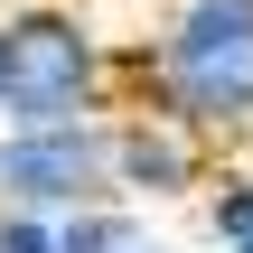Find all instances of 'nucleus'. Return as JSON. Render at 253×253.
I'll return each instance as SVG.
<instances>
[{"label":"nucleus","mask_w":253,"mask_h":253,"mask_svg":"<svg viewBox=\"0 0 253 253\" xmlns=\"http://www.w3.org/2000/svg\"><path fill=\"white\" fill-rule=\"evenodd\" d=\"M0 9H9V0H0Z\"/></svg>","instance_id":"nucleus-10"},{"label":"nucleus","mask_w":253,"mask_h":253,"mask_svg":"<svg viewBox=\"0 0 253 253\" xmlns=\"http://www.w3.org/2000/svg\"><path fill=\"white\" fill-rule=\"evenodd\" d=\"M103 150H113V197H131V207H178V197H197L207 188V131H188V122H169V113H150V103H122V113H103Z\"/></svg>","instance_id":"nucleus-4"},{"label":"nucleus","mask_w":253,"mask_h":253,"mask_svg":"<svg viewBox=\"0 0 253 253\" xmlns=\"http://www.w3.org/2000/svg\"><path fill=\"white\" fill-rule=\"evenodd\" d=\"M122 94L113 38L75 0H9L0 9V122H94Z\"/></svg>","instance_id":"nucleus-2"},{"label":"nucleus","mask_w":253,"mask_h":253,"mask_svg":"<svg viewBox=\"0 0 253 253\" xmlns=\"http://www.w3.org/2000/svg\"><path fill=\"white\" fill-rule=\"evenodd\" d=\"M113 253H188V244H169V235H150V207H141V225H131V235H122Z\"/></svg>","instance_id":"nucleus-8"},{"label":"nucleus","mask_w":253,"mask_h":253,"mask_svg":"<svg viewBox=\"0 0 253 253\" xmlns=\"http://www.w3.org/2000/svg\"><path fill=\"white\" fill-rule=\"evenodd\" d=\"M141 225V207L131 197H94V207H66L56 216V253H113L122 235Z\"/></svg>","instance_id":"nucleus-5"},{"label":"nucleus","mask_w":253,"mask_h":253,"mask_svg":"<svg viewBox=\"0 0 253 253\" xmlns=\"http://www.w3.org/2000/svg\"><path fill=\"white\" fill-rule=\"evenodd\" d=\"M0 253H56V216H38V207H0Z\"/></svg>","instance_id":"nucleus-7"},{"label":"nucleus","mask_w":253,"mask_h":253,"mask_svg":"<svg viewBox=\"0 0 253 253\" xmlns=\"http://www.w3.org/2000/svg\"><path fill=\"white\" fill-rule=\"evenodd\" d=\"M122 103H150L207 141L253 131V0H169L122 56Z\"/></svg>","instance_id":"nucleus-1"},{"label":"nucleus","mask_w":253,"mask_h":253,"mask_svg":"<svg viewBox=\"0 0 253 253\" xmlns=\"http://www.w3.org/2000/svg\"><path fill=\"white\" fill-rule=\"evenodd\" d=\"M113 197V150H103V113L94 122H0V207H94Z\"/></svg>","instance_id":"nucleus-3"},{"label":"nucleus","mask_w":253,"mask_h":253,"mask_svg":"<svg viewBox=\"0 0 253 253\" xmlns=\"http://www.w3.org/2000/svg\"><path fill=\"white\" fill-rule=\"evenodd\" d=\"M197 225H207V244H235V235H244V225H253V169H207Z\"/></svg>","instance_id":"nucleus-6"},{"label":"nucleus","mask_w":253,"mask_h":253,"mask_svg":"<svg viewBox=\"0 0 253 253\" xmlns=\"http://www.w3.org/2000/svg\"><path fill=\"white\" fill-rule=\"evenodd\" d=\"M225 253H253V225H244V235H235V244H225Z\"/></svg>","instance_id":"nucleus-9"}]
</instances>
